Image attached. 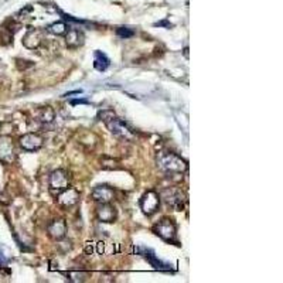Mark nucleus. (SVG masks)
I'll return each instance as SVG.
<instances>
[{
	"label": "nucleus",
	"mask_w": 283,
	"mask_h": 283,
	"mask_svg": "<svg viewBox=\"0 0 283 283\" xmlns=\"http://www.w3.org/2000/svg\"><path fill=\"white\" fill-rule=\"evenodd\" d=\"M156 165L165 173H177L181 174L187 170V162L183 160L180 156L174 155L172 152L162 150L156 156Z\"/></svg>",
	"instance_id": "obj_1"
},
{
	"label": "nucleus",
	"mask_w": 283,
	"mask_h": 283,
	"mask_svg": "<svg viewBox=\"0 0 283 283\" xmlns=\"http://www.w3.org/2000/svg\"><path fill=\"white\" fill-rule=\"evenodd\" d=\"M103 123L110 130V133L115 134L120 139H132V130H129L122 119H119L112 110H103L101 113Z\"/></svg>",
	"instance_id": "obj_2"
},
{
	"label": "nucleus",
	"mask_w": 283,
	"mask_h": 283,
	"mask_svg": "<svg viewBox=\"0 0 283 283\" xmlns=\"http://www.w3.org/2000/svg\"><path fill=\"white\" fill-rule=\"evenodd\" d=\"M160 198L166 203L167 207H170L174 211H183L186 203H187V197L186 194L177 187H167L162 191Z\"/></svg>",
	"instance_id": "obj_3"
},
{
	"label": "nucleus",
	"mask_w": 283,
	"mask_h": 283,
	"mask_svg": "<svg viewBox=\"0 0 283 283\" xmlns=\"http://www.w3.org/2000/svg\"><path fill=\"white\" fill-rule=\"evenodd\" d=\"M160 207V196L156 191H148L140 198V208L145 215H153Z\"/></svg>",
	"instance_id": "obj_4"
},
{
	"label": "nucleus",
	"mask_w": 283,
	"mask_h": 283,
	"mask_svg": "<svg viewBox=\"0 0 283 283\" xmlns=\"http://www.w3.org/2000/svg\"><path fill=\"white\" fill-rule=\"evenodd\" d=\"M48 186H50V190L53 193H60L63 191L64 189L68 187V174L65 170H61V169H57L53 173L50 174V179H48Z\"/></svg>",
	"instance_id": "obj_5"
},
{
	"label": "nucleus",
	"mask_w": 283,
	"mask_h": 283,
	"mask_svg": "<svg viewBox=\"0 0 283 283\" xmlns=\"http://www.w3.org/2000/svg\"><path fill=\"white\" fill-rule=\"evenodd\" d=\"M155 232L158 234L162 239L172 242L176 239V225L170 218H163L159 222L158 225L155 227Z\"/></svg>",
	"instance_id": "obj_6"
},
{
	"label": "nucleus",
	"mask_w": 283,
	"mask_h": 283,
	"mask_svg": "<svg viewBox=\"0 0 283 283\" xmlns=\"http://www.w3.org/2000/svg\"><path fill=\"white\" fill-rule=\"evenodd\" d=\"M79 200V193L78 190L72 189V187H67L63 191L58 193L57 196V203L61 207H72L78 203Z\"/></svg>",
	"instance_id": "obj_7"
},
{
	"label": "nucleus",
	"mask_w": 283,
	"mask_h": 283,
	"mask_svg": "<svg viewBox=\"0 0 283 283\" xmlns=\"http://www.w3.org/2000/svg\"><path fill=\"white\" fill-rule=\"evenodd\" d=\"M20 146L26 152H37L43 146V137L37 133H27L20 137Z\"/></svg>",
	"instance_id": "obj_8"
},
{
	"label": "nucleus",
	"mask_w": 283,
	"mask_h": 283,
	"mask_svg": "<svg viewBox=\"0 0 283 283\" xmlns=\"http://www.w3.org/2000/svg\"><path fill=\"white\" fill-rule=\"evenodd\" d=\"M116 208L113 205H110L109 203H105V204H99L96 208V217L101 222H113L116 220Z\"/></svg>",
	"instance_id": "obj_9"
},
{
	"label": "nucleus",
	"mask_w": 283,
	"mask_h": 283,
	"mask_svg": "<svg viewBox=\"0 0 283 283\" xmlns=\"http://www.w3.org/2000/svg\"><path fill=\"white\" fill-rule=\"evenodd\" d=\"M113 198H115V191L108 186H98L92 191V200L99 203V204L110 203Z\"/></svg>",
	"instance_id": "obj_10"
},
{
	"label": "nucleus",
	"mask_w": 283,
	"mask_h": 283,
	"mask_svg": "<svg viewBox=\"0 0 283 283\" xmlns=\"http://www.w3.org/2000/svg\"><path fill=\"white\" fill-rule=\"evenodd\" d=\"M65 43H67L68 48H78L81 46H84L85 36L78 29H70L65 33Z\"/></svg>",
	"instance_id": "obj_11"
},
{
	"label": "nucleus",
	"mask_w": 283,
	"mask_h": 283,
	"mask_svg": "<svg viewBox=\"0 0 283 283\" xmlns=\"http://www.w3.org/2000/svg\"><path fill=\"white\" fill-rule=\"evenodd\" d=\"M13 159H15V149L12 140L6 136L0 137V160L10 163L13 162Z\"/></svg>",
	"instance_id": "obj_12"
},
{
	"label": "nucleus",
	"mask_w": 283,
	"mask_h": 283,
	"mask_svg": "<svg viewBox=\"0 0 283 283\" xmlns=\"http://www.w3.org/2000/svg\"><path fill=\"white\" fill-rule=\"evenodd\" d=\"M137 251L140 252L142 255L146 258V260L149 262L152 266L155 267V269H159V270H165V272H169L172 267H170V265L169 263H166V262H163V260L158 259V256L153 253V252L150 251V249H137Z\"/></svg>",
	"instance_id": "obj_13"
},
{
	"label": "nucleus",
	"mask_w": 283,
	"mask_h": 283,
	"mask_svg": "<svg viewBox=\"0 0 283 283\" xmlns=\"http://www.w3.org/2000/svg\"><path fill=\"white\" fill-rule=\"evenodd\" d=\"M43 41V32L39 29H30L23 37V44L27 48H37Z\"/></svg>",
	"instance_id": "obj_14"
},
{
	"label": "nucleus",
	"mask_w": 283,
	"mask_h": 283,
	"mask_svg": "<svg viewBox=\"0 0 283 283\" xmlns=\"http://www.w3.org/2000/svg\"><path fill=\"white\" fill-rule=\"evenodd\" d=\"M48 234L53 239H63L67 234V224L64 220H55L48 225Z\"/></svg>",
	"instance_id": "obj_15"
},
{
	"label": "nucleus",
	"mask_w": 283,
	"mask_h": 283,
	"mask_svg": "<svg viewBox=\"0 0 283 283\" xmlns=\"http://www.w3.org/2000/svg\"><path fill=\"white\" fill-rule=\"evenodd\" d=\"M95 60H94V67L98 71H105L109 67V58L106 55L101 53V51H95Z\"/></svg>",
	"instance_id": "obj_16"
},
{
	"label": "nucleus",
	"mask_w": 283,
	"mask_h": 283,
	"mask_svg": "<svg viewBox=\"0 0 283 283\" xmlns=\"http://www.w3.org/2000/svg\"><path fill=\"white\" fill-rule=\"evenodd\" d=\"M55 118L54 109L51 106H44L41 108L39 112V119L43 122V123H51Z\"/></svg>",
	"instance_id": "obj_17"
},
{
	"label": "nucleus",
	"mask_w": 283,
	"mask_h": 283,
	"mask_svg": "<svg viewBox=\"0 0 283 283\" xmlns=\"http://www.w3.org/2000/svg\"><path fill=\"white\" fill-rule=\"evenodd\" d=\"M67 30H68V26L64 22H57V23H53L48 27V32L54 34V36H64Z\"/></svg>",
	"instance_id": "obj_18"
},
{
	"label": "nucleus",
	"mask_w": 283,
	"mask_h": 283,
	"mask_svg": "<svg viewBox=\"0 0 283 283\" xmlns=\"http://www.w3.org/2000/svg\"><path fill=\"white\" fill-rule=\"evenodd\" d=\"M116 34H118L120 39H130V37H133L134 32L130 30V29H127V27H120V29H118Z\"/></svg>",
	"instance_id": "obj_19"
},
{
	"label": "nucleus",
	"mask_w": 283,
	"mask_h": 283,
	"mask_svg": "<svg viewBox=\"0 0 283 283\" xmlns=\"http://www.w3.org/2000/svg\"><path fill=\"white\" fill-rule=\"evenodd\" d=\"M72 105H78V103H88L87 99H74V101H71Z\"/></svg>",
	"instance_id": "obj_20"
},
{
	"label": "nucleus",
	"mask_w": 283,
	"mask_h": 283,
	"mask_svg": "<svg viewBox=\"0 0 283 283\" xmlns=\"http://www.w3.org/2000/svg\"><path fill=\"white\" fill-rule=\"evenodd\" d=\"M155 26H165V27H167V29H170V27H172V24L167 23V22H159V23H156Z\"/></svg>",
	"instance_id": "obj_21"
}]
</instances>
